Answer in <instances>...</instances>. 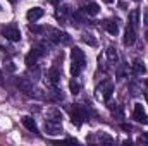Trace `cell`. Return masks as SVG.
<instances>
[{
    "label": "cell",
    "mask_w": 148,
    "mask_h": 146,
    "mask_svg": "<svg viewBox=\"0 0 148 146\" xmlns=\"http://www.w3.org/2000/svg\"><path fill=\"white\" fill-rule=\"evenodd\" d=\"M71 57H73V65H71V72L73 76H79L81 71L84 69V65H86V57H84V52L81 50V48H77V46H74L73 50H71Z\"/></svg>",
    "instance_id": "obj_1"
},
{
    "label": "cell",
    "mask_w": 148,
    "mask_h": 146,
    "mask_svg": "<svg viewBox=\"0 0 148 146\" xmlns=\"http://www.w3.org/2000/svg\"><path fill=\"white\" fill-rule=\"evenodd\" d=\"M71 117H73V124L79 127L84 120H88V110L83 105H74L71 108Z\"/></svg>",
    "instance_id": "obj_2"
},
{
    "label": "cell",
    "mask_w": 148,
    "mask_h": 146,
    "mask_svg": "<svg viewBox=\"0 0 148 146\" xmlns=\"http://www.w3.org/2000/svg\"><path fill=\"white\" fill-rule=\"evenodd\" d=\"M112 93H114V83L112 81H103L98 88H97V96L100 98V100H109L112 96Z\"/></svg>",
    "instance_id": "obj_3"
},
{
    "label": "cell",
    "mask_w": 148,
    "mask_h": 146,
    "mask_svg": "<svg viewBox=\"0 0 148 146\" xmlns=\"http://www.w3.org/2000/svg\"><path fill=\"white\" fill-rule=\"evenodd\" d=\"M45 53V50L41 48V46H35V48H31V52L26 55V59H24V62H26V65L28 67H35L38 62V59L41 57Z\"/></svg>",
    "instance_id": "obj_4"
},
{
    "label": "cell",
    "mask_w": 148,
    "mask_h": 146,
    "mask_svg": "<svg viewBox=\"0 0 148 146\" xmlns=\"http://www.w3.org/2000/svg\"><path fill=\"white\" fill-rule=\"evenodd\" d=\"M45 132L50 134V136H55V134H60L62 132V122H55V120H45Z\"/></svg>",
    "instance_id": "obj_5"
},
{
    "label": "cell",
    "mask_w": 148,
    "mask_h": 146,
    "mask_svg": "<svg viewBox=\"0 0 148 146\" xmlns=\"http://www.w3.org/2000/svg\"><path fill=\"white\" fill-rule=\"evenodd\" d=\"M50 31V35H52V41L53 43H62V45H66V43H69L71 41V36L67 35V33H64V31H59V29H48Z\"/></svg>",
    "instance_id": "obj_6"
},
{
    "label": "cell",
    "mask_w": 148,
    "mask_h": 146,
    "mask_svg": "<svg viewBox=\"0 0 148 146\" xmlns=\"http://www.w3.org/2000/svg\"><path fill=\"white\" fill-rule=\"evenodd\" d=\"M133 119L136 122H141V124H148V115L145 113V108L141 103H136L134 110H133Z\"/></svg>",
    "instance_id": "obj_7"
},
{
    "label": "cell",
    "mask_w": 148,
    "mask_h": 146,
    "mask_svg": "<svg viewBox=\"0 0 148 146\" xmlns=\"http://www.w3.org/2000/svg\"><path fill=\"white\" fill-rule=\"evenodd\" d=\"M81 12H84V14H88V16H97L98 12H100V7H98V3H95V2H81Z\"/></svg>",
    "instance_id": "obj_8"
},
{
    "label": "cell",
    "mask_w": 148,
    "mask_h": 146,
    "mask_svg": "<svg viewBox=\"0 0 148 146\" xmlns=\"http://www.w3.org/2000/svg\"><path fill=\"white\" fill-rule=\"evenodd\" d=\"M16 86L19 88V91H23V93H26V95H33V84L26 79V77H17L16 79Z\"/></svg>",
    "instance_id": "obj_9"
},
{
    "label": "cell",
    "mask_w": 148,
    "mask_h": 146,
    "mask_svg": "<svg viewBox=\"0 0 148 146\" xmlns=\"http://www.w3.org/2000/svg\"><path fill=\"white\" fill-rule=\"evenodd\" d=\"M3 36L7 38V40H10V41H19L21 40V31L12 24V26L3 28Z\"/></svg>",
    "instance_id": "obj_10"
},
{
    "label": "cell",
    "mask_w": 148,
    "mask_h": 146,
    "mask_svg": "<svg viewBox=\"0 0 148 146\" xmlns=\"http://www.w3.org/2000/svg\"><path fill=\"white\" fill-rule=\"evenodd\" d=\"M134 41H136V28L127 26L126 28V33H124V45L126 46H131V45H134Z\"/></svg>",
    "instance_id": "obj_11"
},
{
    "label": "cell",
    "mask_w": 148,
    "mask_h": 146,
    "mask_svg": "<svg viewBox=\"0 0 148 146\" xmlns=\"http://www.w3.org/2000/svg\"><path fill=\"white\" fill-rule=\"evenodd\" d=\"M41 16H43V9H40V7H33V9H29V10H28V14H26L28 21H31V23L38 21Z\"/></svg>",
    "instance_id": "obj_12"
},
{
    "label": "cell",
    "mask_w": 148,
    "mask_h": 146,
    "mask_svg": "<svg viewBox=\"0 0 148 146\" xmlns=\"http://www.w3.org/2000/svg\"><path fill=\"white\" fill-rule=\"evenodd\" d=\"M23 126L28 129V131H31V132H35V134H38V126L36 122H35V119H31V117H23Z\"/></svg>",
    "instance_id": "obj_13"
},
{
    "label": "cell",
    "mask_w": 148,
    "mask_h": 146,
    "mask_svg": "<svg viewBox=\"0 0 148 146\" xmlns=\"http://www.w3.org/2000/svg\"><path fill=\"white\" fill-rule=\"evenodd\" d=\"M60 76H62V71L55 65V67H52L50 71H48V79H50V83L52 84H57L59 81H60Z\"/></svg>",
    "instance_id": "obj_14"
},
{
    "label": "cell",
    "mask_w": 148,
    "mask_h": 146,
    "mask_svg": "<svg viewBox=\"0 0 148 146\" xmlns=\"http://www.w3.org/2000/svg\"><path fill=\"white\" fill-rule=\"evenodd\" d=\"M103 28L107 29V33H110V35H114V36L119 33V24H117V21H105Z\"/></svg>",
    "instance_id": "obj_15"
},
{
    "label": "cell",
    "mask_w": 148,
    "mask_h": 146,
    "mask_svg": "<svg viewBox=\"0 0 148 146\" xmlns=\"http://www.w3.org/2000/svg\"><path fill=\"white\" fill-rule=\"evenodd\" d=\"M47 119H48V120H55V122H62V112H60L59 108L48 110V113H47Z\"/></svg>",
    "instance_id": "obj_16"
},
{
    "label": "cell",
    "mask_w": 148,
    "mask_h": 146,
    "mask_svg": "<svg viewBox=\"0 0 148 146\" xmlns=\"http://www.w3.org/2000/svg\"><path fill=\"white\" fill-rule=\"evenodd\" d=\"M138 21H140V10H138V9H134V10L129 14L127 26H133V28H136V26H138Z\"/></svg>",
    "instance_id": "obj_17"
},
{
    "label": "cell",
    "mask_w": 148,
    "mask_h": 146,
    "mask_svg": "<svg viewBox=\"0 0 148 146\" xmlns=\"http://www.w3.org/2000/svg\"><path fill=\"white\" fill-rule=\"evenodd\" d=\"M133 72L138 74V76H145V74H147V67H145L140 60H134V62H133Z\"/></svg>",
    "instance_id": "obj_18"
},
{
    "label": "cell",
    "mask_w": 148,
    "mask_h": 146,
    "mask_svg": "<svg viewBox=\"0 0 148 146\" xmlns=\"http://www.w3.org/2000/svg\"><path fill=\"white\" fill-rule=\"evenodd\" d=\"M105 53H107V57H109V62H110V64H117V62H119V55H117V52H115V48H114V46H109Z\"/></svg>",
    "instance_id": "obj_19"
},
{
    "label": "cell",
    "mask_w": 148,
    "mask_h": 146,
    "mask_svg": "<svg viewBox=\"0 0 148 146\" xmlns=\"http://www.w3.org/2000/svg\"><path fill=\"white\" fill-rule=\"evenodd\" d=\"M83 41L88 43L90 46H97V45H98V41L93 38V35H90V33H84V35H83Z\"/></svg>",
    "instance_id": "obj_20"
},
{
    "label": "cell",
    "mask_w": 148,
    "mask_h": 146,
    "mask_svg": "<svg viewBox=\"0 0 148 146\" xmlns=\"http://www.w3.org/2000/svg\"><path fill=\"white\" fill-rule=\"evenodd\" d=\"M64 96H62V93H60V89H57V88H53L52 89V93H50V100H53V102H60Z\"/></svg>",
    "instance_id": "obj_21"
},
{
    "label": "cell",
    "mask_w": 148,
    "mask_h": 146,
    "mask_svg": "<svg viewBox=\"0 0 148 146\" xmlns=\"http://www.w3.org/2000/svg\"><path fill=\"white\" fill-rule=\"evenodd\" d=\"M69 88H71V93H73V95H77L79 89H81V84H79L77 81H71V83H69Z\"/></svg>",
    "instance_id": "obj_22"
},
{
    "label": "cell",
    "mask_w": 148,
    "mask_h": 146,
    "mask_svg": "<svg viewBox=\"0 0 148 146\" xmlns=\"http://www.w3.org/2000/svg\"><path fill=\"white\" fill-rule=\"evenodd\" d=\"M29 31L31 33H35V35H41L43 31H45V28H41V26H38V24H29Z\"/></svg>",
    "instance_id": "obj_23"
},
{
    "label": "cell",
    "mask_w": 148,
    "mask_h": 146,
    "mask_svg": "<svg viewBox=\"0 0 148 146\" xmlns=\"http://www.w3.org/2000/svg\"><path fill=\"white\" fill-rule=\"evenodd\" d=\"M122 129H124V131H131V126H127V124H124V126H122Z\"/></svg>",
    "instance_id": "obj_24"
},
{
    "label": "cell",
    "mask_w": 148,
    "mask_h": 146,
    "mask_svg": "<svg viewBox=\"0 0 148 146\" xmlns=\"http://www.w3.org/2000/svg\"><path fill=\"white\" fill-rule=\"evenodd\" d=\"M59 2H60V0H50V3H53V5H57Z\"/></svg>",
    "instance_id": "obj_25"
},
{
    "label": "cell",
    "mask_w": 148,
    "mask_h": 146,
    "mask_svg": "<svg viewBox=\"0 0 148 146\" xmlns=\"http://www.w3.org/2000/svg\"><path fill=\"white\" fill-rule=\"evenodd\" d=\"M103 2H105V3H112V2H114V0H103Z\"/></svg>",
    "instance_id": "obj_26"
},
{
    "label": "cell",
    "mask_w": 148,
    "mask_h": 146,
    "mask_svg": "<svg viewBox=\"0 0 148 146\" xmlns=\"http://www.w3.org/2000/svg\"><path fill=\"white\" fill-rule=\"evenodd\" d=\"M9 2H10V3H16V2H17V0H9Z\"/></svg>",
    "instance_id": "obj_27"
},
{
    "label": "cell",
    "mask_w": 148,
    "mask_h": 146,
    "mask_svg": "<svg viewBox=\"0 0 148 146\" xmlns=\"http://www.w3.org/2000/svg\"><path fill=\"white\" fill-rule=\"evenodd\" d=\"M145 21H147V24H148V14H147V16H145Z\"/></svg>",
    "instance_id": "obj_28"
},
{
    "label": "cell",
    "mask_w": 148,
    "mask_h": 146,
    "mask_svg": "<svg viewBox=\"0 0 148 146\" xmlns=\"http://www.w3.org/2000/svg\"><path fill=\"white\" fill-rule=\"evenodd\" d=\"M145 38H147V40H148V31H147V35H145Z\"/></svg>",
    "instance_id": "obj_29"
},
{
    "label": "cell",
    "mask_w": 148,
    "mask_h": 146,
    "mask_svg": "<svg viewBox=\"0 0 148 146\" xmlns=\"http://www.w3.org/2000/svg\"><path fill=\"white\" fill-rule=\"evenodd\" d=\"M0 81H2V72H0Z\"/></svg>",
    "instance_id": "obj_30"
},
{
    "label": "cell",
    "mask_w": 148,
    "mask_h": 146,
    "mask_svg": "<svg viewBox=\"0 0 148 146\" xmlns=\"http://www.w3.org/2000/svg\"><path fill=\"white\" fill-rule=\"evenodd\" d=\"M0 10H2V7H0Z\"/></svg>",
    "instance_id": "obj_31"
}]
</instances>
